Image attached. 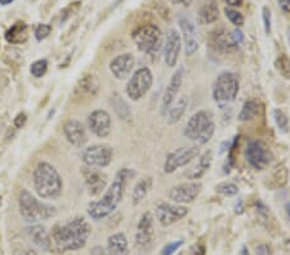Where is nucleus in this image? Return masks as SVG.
<instances>
[{
	"mask_svg": "<svg viewBox=\"0 0 290 255\" xmlns=\"http://www.w3.org/2000/svg\"><path fill=\"white\" fill-rule=\"evenodd\" d=\"M201 190H203V183L199 180H188L170 188L168 197L179 205L191 204L198 199L199 195L201 194Z\"/></svg>",
	"mask_w": 290,
	"mask_h": 255,
	"instance_id": "f8f14e48",
	"label": "nucleus"
},
{
	"mask_svg": "<svg viewBox=\"0 0 290 255\" xmlns=\"http://www.w3.org/2000/svg\"><path fill=\"white\" fill-rule=\"evenodd\" d=\"M257 255H271L270 247L266 244L260 245V246L257 247Z\"/></svg>",
	"mask_w": 290,
	"mask_h": 255,
	"instance_id": "de8ad7c7",
	"label": "nucleus"
},
{
	"mask_svg": "<svg viewBox=\"0 0 290 255\" xmlns=\"http://www.w3.org/2000/svg\"><path fill=\"white\" fill-rule=\"evenodd\" d=\"M239 90H240V82L236 74L231 71H223L217 76L213 84V99L220 106L229 104L236 99Z\"/></svg>",
	"mask_w": 290,
	"mask_h": 255,
	"instance_id": "423d86ee",
	"label": "nucleus"
},
{
	"mask_svg": "<svg viewBox=\"0 0 290 255\" xmlns=\"http://www.w3.org/2000/svg\"><path fill=\"white\" fill-rule=\"evenodd\" d=\"M230 37H231V40L234 42V44L236 45V47H239V45L244 42L243 31L239 30V28H235L234 31H231V32H230Z\"/></svg>",
	"mask_w": 290,
	"mask_h": 255,
	"instance_id": "79ce46f5",
	"label": "nucleus"
},
{
	"mask_svg": "<svg viewBox=\"0 0 290 255\" xmlns=\"http://www.w3.org/2000/svg\"><path fill=\"white\" fill-rule=\"evenodd\" d=\"M14 255H38L37 251L33 249H21V250H16L14 251Z\"/></svg>",
	"mask_w": 290,
	"mask_h": 255,
	"instance_id": "09e8293b",
	"label": "nucleus"
},
{
	"mask_svg": "<svg viewBox=\"0 0 290 255\" xmlns=\"http://www.w3.org/2000/svg\"><path fill=\"white\" fill-rule=\"evenodd\" d=\"M2 200H3V197L0 196V206H2Z\"/></svg>",
	"mask_w": 290,
	"mask_h": 255,
	"instance_id": "4d7b16f0",
	"label": "nucleus"
},
{
	"mask_svg": "<svg viewBox=\"0 0 290 255\" xmlns=\"http://www.w3.org/2000/svg\"><path fill=\"white\" fill-rule=\"evenodd\" d=\"M90 236V226L81 216L56 225L50 233V242L56 252L75 251L87 245Z\"/></svg>",
	"mask_w": 290,
	"mask_h": 255,
	"instance_id": "f257e3e1",
	"label": "nucleus"
},
{
	"mask_svg": "<svg viewBox=\"0 0 290 255\" xmlns=\"http://www.w3.org/2000/svg\"><path fill=\"white\" fill-rule=\"evenodd\" d=\"M153 83V75L148 67H141L134 71L126 84V95L132 101H140L150 92Z\"/></svg>",
	"mask_w": 290,
	"mask_h": 255,
	"instance_id": "6e6552de",
	"label": "nucleus"
},
{
	"mask_svg": "<svg viewBox=\"0 0 290 255\" xmlns=\"http://www.w3.org/2000/svg\"><path fill=\"white\" fill-rule=\"evenodd\" d=\"M215 191H217L219 195H222V196L234 197L239 194V187L232 182H222L219 183V185H217Z\"/></svg>",
	"mask_w": 290,
	"mask_h": 255,
	"instance_id": "f704fd0d",
	"label": "nucleus"
},
{
	"mask_svg": "<svg viewBox=\"0 0 290 255\" xmlns=\"http://www.w3.org/2000/svg\"><path fill=\"white\" fill-rule=\"evenodd\" d=\"M240 255H250V251H249V249L246 246H243L240 250Z\"/></svg>",
	"mask_w": 290,
	"mask_h": 255,
	"instance_id": "603ef678",
	"label": "nucleus"
},
{
	"mask_svg": "<svg viewBox=\"0 0 290 255\" xmlns=\"http://www.w3.org/2000/svg\"><path fill=\"white\" fill-rule=\"evenodd\" d=\"M131 175H133V173L129 169H120L117 171L114 182L109 186L104 196L97 201H92L88 205V215L94 221H101V219L107 218L110 214L114 213V210H116V208L121 202L126 183H128Z\"/></svg>",
	"mask_w": 290,
	"mask_h": 255,
	"instance_id": "f03ea898",
	"label": "nucleus"
},
{
	"mask_svg": "<svg viewBox=\"0 0 290 255\" xmlns=\"http://www.w3.org/2000/svg\"><path fill=\"white\" fill-rule=\"evenodd\" d=\"M205 254H207V247L204 246L203 244H196L191 247L190 254L188 255H205Z\"/></svg>",
	"mask_w": 290,
	"mask_h": 255,
	"instance_id": "37998d69",
	"label": "nucleus"
},
{
	"mask_svg": "<svg viewBox=\"0 0 290 255\" xmlns=\"http://www.w3.org/2000/svg\"><path fill=\"white\" fill-rule=\"evenodd\" d=\"M98 89V83L95 80L94 76L92 75H85L81 78L79 84L75 88V97H81L84 98L85 95H94Z\"/></svg>",
	"mask_w": 290,
	"mask_h": 255,
	"instance_id": "bb28decb",
	"label": "nucleus"
},
{
	"mask_svg": "<svg viewBox=\"0 0 290 255\" xmlns=\"http://www.w3.org/2000/svg\"><path fill=\"white\" fill-rule=\"evenodd\" d=\"M245 159L255 170H265L274 161L270 147L262 140H250L245 149Z\"/></svg>",
	"mask_w": 290,
	"mask_h": 255,
	"instance_id": "9d476101",
	"label": "nucleus"
},
{
	"mask_svg": "<svg viewBox=\"0 0 290 255\" xmlns=\"http://www.w3.org/2000/svg\"><path fill=\"white\" fill-rule=\"evenodd\" d=\"M272 115H274L275 123L277 125V129L281 133H287L289 132V118L286 116V114L280 108H275L272 111Z\"/></svg>",
	"mask_w": 290,
	"mask_h": 255,
	"instance_id": "473e14b6",
	"label": "nucleus"
},
{
	"mask_svg": "<svg viewBox=\"0 0 290 255\" xmlns=\"http://www.w3.org/2000/svg\"><path fill=\"white\" fill-rule=\"evenodd\" d=\"M272 178H274V182L275 185H276V187H284L287 183V179H289V174H287L286 168H285V166L277 168L276 170H275Z\"/></svg>",
	"mask_w": 290,
	"mask_h": 255,
	"instance_id": "4c0bfd02",
	"label": "nucleus"
},
{
	"mask_svg": "<svg viewBox=\"0 0 290 255\" xmlns=\"http://www.w3.org/2000/svg\"><path fill=\"white\" fill-rule=\"evenodd\" d=\"M182 51V38L176 28H170L167 32L164 43V62L168 67L173 68L178 63Z\"/></svg>",
	"mask_w": 290,
	"mask_h": 255,
	"instance_id": "2eb2a0df",
	"label": "nucleus"
},
{
	"mask_svg": "<svg viewBox=\"0 0 290 255\" xmlns=\"http://www.w3.org/2000/svg\"><path fill=\"white\" fill-rule=\"evenodd\" d=\"M134 43L138 51L146 54H156L163 44V32L156 25H142L133 31Z\"/></svg>",
	"mask_w": 290,
	"mask_h": 255,
	"instance_id": "0eeeda50",
	"label": "nucleus"
},
{
	"mask_svg": "<svg viewBox=\"0 0 290 255\" xmlns=\"http://www.w3.org/2000/svg\"><path fill=\"white\" fill-rule=\"evenodd\" d=\"M184 76H186V72H184V68L182 66H179L174 74L170 78L169 83H168L167 88L164 90V94H163V101H162V114L165 115V113L168 111V108L170 107V104L173 103L176 101L177 95L179 94V90H181L182 84H183Z\"/></svg>",
	"mask_w": 290,
	"mask_h": 255,
	"instance_id": "dca6fc26",
	"label": "nucleus"
},
{
	"mask_svg": "<svg viewBox=\"0 0 290 255\" xmlns=\"http://www.w3.org/2000/svg\"><path fill=\"white\" fill-rule=\"evenodd\" d=\"M178 25L179 27H181V38L182 44H183L184 47V53L188 57L194 56V54L199 51V47H200L198 30H196L195 23L192 22V20L186 17V16H179Z\"/></svg>",
	"mask_w": 290,
	"mask_h": 255,
	"instance_id": "4468645a",
	"label": "nucleus"
},
{
	"mask_svg": "<svg viewBox=\"0 0 290 255\" xmlns=\"http://www.w3.org/2000/svg\"><path fill=\"white\" fill-rule=\"evenodd\" d=\"M88 128L98 138H106L111 133V116L105 110H94L88 115Z\"/></svg>",
	"mask_w": 290,
	"mask_h": 255,
	"instance_id": "f3484780",
	"label": "nucleus"
},
{
	"mask_svg": "<svg viewBox=\"0 0 290 255\" xmlns=\"http://www.w3.org/2000/svg\"><path fill=\"white\" fill-rule=\"evenodd\" d=\"M262 20H263V27H265V32L267 35L271 34V28H272V17H271V9L267 6L263 7L262 9Z\"/></svg>",
	"mask_w": 290,
	"mask_h": 255,
	"instance_id": "58836bf2",
	"label": "nucleus"
},
{
	"mask_svg": "<svg viewBox=\"0 0 290 255\" xmlns=\"http://www.w3.org/2000/svg\"><path fill=\"white\" fill-rule=\"evenodd\" d=\"M287 40H289V44H290V27H289V30H287Z\"/></svg>",
	"mask_w": 290,
	"mask_h": 255,
	"instance_id": "6e6d98bb",
	"label": "nucleus"
},
{
	"mask_svg": "<svg viewBox=\"0 0 290 255\" xmlns=\"http://www.w3.org/2000/svg\"><path fill=\"white\" fill-rule=\"evenodd\" d=\"M153 240V218L151 213L146 211L142 214L136 232V245L141 250H146Z\"/></svg>",
	"mask_w": 290,
	"mask_h": 255,
	"instance_id": "aec40b11",
	"label": "nucleus"
},
{
	"mask_svg": "<svg viewBox=\"0 0 290 255\" xmlns=\"http://www.w3.org/2000/svg\"><path fill=\"white\" fill-rule=\"evenodd\" d=\"M112 108L115 110V113L121 120H128L131 118V110L129 106L123 101V99L119 97V95H115L114 99H112Z\"/></svg>",
	"mask_w": 290,
	"mask_h": 255,
	"instance_id": "2f4dec72",
	"label": "nucleus"
},
{
	"mask_svg": "<svg viewBox=\"0 0 290 255\" xmlns=\"http://www.w3.org/2000/svg\"><path fill=\"white\" fill-rule=\"evenodd\" d=\"M218 17H219V9H218V6L214 0H208L199 11V22L201 25L214 23L218 20Z\"/></svg>",
	"mask_w": 290,
	"mask_h": 255,
	"instance_id": "a878e982",
	"label": "nucleus"
},
{
	"mask_svg": "<svg viewBox=\"0 0 290 255\" xmlns=\"http://www.w3.org/2000/svg\"><path fill=\"white\" fill-rule=\"evenodd\" d=\"M48 68V61L47 59H38L31 65L30 67V72L33 74V76L35 78H42V76L45 75Z\"/></svg>",
	"mask_w": 290,
	"mask_h": 255,
	"instance_id": "e433bc0d",
	"label": "nucleus"
},
{
	"mask_svg": "<svg viewBox=\"0 0 290 255\" xmlns=\"http://www.w3.org/2000/svg\"><path fill=\"white\" fill-rule=\"evenodd\" d=\"M90 255H107L106 254V250L104 249L102 246H94L90 251Z\"/></svg>",
	"mask_w": 290,
	"mask_h": 255,
	"instance_id": "3c124183",
	"label": "nucleus"
},
{
	"mask_svg": "<svg viewBox=\"0 0 290 255\" xmlns=\"http://www.w3.org/2000/svg\"><path fill=\"white\" fill-rule=\"evenodd\" d=\"M213 159H214V155H213L212 150H207L203 155H199L198 161H196L195 165L191 166L190 169H187V170L184 171V177L188 180L200 179L204 174L210 169Z\"/></svg>",
	"mask_w": 290,
	"mask_h": 255,
	"instance_id": "4be33fe9",
	"label": "nucleus"
},
{
	"mask_svg": "<svg viewBox=\"0 0 290 255\" xmlns=\"http://www.w3.org/2000/svg\"><path fill=\"white\" fill-rule=\"evenodd\" d=\"M224 4H227L229 8H239L243 6L244 0H222Z\"/></svg>",
	"mask_w": 290,
	"mask_h": 255,
	"instance_id": "49530a36",
	"label": "nucleus"
},
{
	"mask_svg": "<svg viewBox=\"0 0 290 255\" xmlns=\"http://www.w3.org/2000/svg\"><path fill=\"white\" fill-rule=\"evenodd\" d=\"M28 27L26 23L17 22L6 32V39L12 44H20L27 39Z\"/></svg>",
	"mask_w": 290,
	"mask_h": 255,
	"instance_id": "cd10ccee",
	"label": "nucleus"
},
{
	"mask_svg": "<svg viewBox=\"0 0 290 255\" xmlns=\"http://www.w3.org/2000/svg\"><path fill=\"white\" fill-rule=\"evenodd\" d=\"M215 132L213 114L209 110H200L194 114L186 124L183 130L184 137L196 144H207Z\"/></svg>",
	"mask_w": 290,
	"mask_h": 255,
	"instance_id": "20e7f679",
	"label": "nucleus"
},
{
	"mask_svg": "<svg viewBox=\"0 0 290 255\" xmlns=\"http://www.w3.org/2000/svg\"><path fill=\"white\" fill-rule=\"evenodd\" d=\"M119 2H120V0H119Z\"/></svg>",
	"mask_w": 290,
	"mask_h": 255,
	"instance_id": "13d9d810",
	"label": "nucleus"
},
{
	"mask_svg": "<svg viewBox=\"0 0 290 255\" xmlns=\"http://www.w3.org/2000/svg\"><path fill=\"white\" fill-rule=\"evenodd\" d=\"M188 103H190L188 97L183 95V97H179L177 101H174L173 103L170 104V107L167 111V119L170 125H173V124H177L181 121V119L183 118V115L186 114Z\"/></svg>",
	"mask_w": 290,
	"mask_h": 255,
	"instance_id": "393cba45",
	"label": "nucleus"
},
{
	"mask_svg": "<svg viewBox=\"0 0 290 255\" xmlns=\"http://www.w3.org/2000/svg\"><path fill=\"white\" fill-rule=\"evenodd\" d=\"M12 2H13V0H0V4H2V6H8Z\"/></svg>",
	"mask_w": 290,
	"mask_h": 255,
	"instance_id": "864d4df0",
	"label": "nucleus"
},
{
	"mask_svg": "<svg viewBox=\"0 0 290 255\" xmlns=\"http://www.w3.org/2000/svg\"><path fill=\"white\" fill-rule=\"evenodd\" d=\"M105 250L107 255H129L128 238L123 232L114 233L107 240Z\"/></svg>",
	"mask_w": 290,
	"mask_h": 255,
	"instance_id": "b1692460",
	"label": "nucleus"
},
{
	"mask_svg": "<svg viewBox=\"0 0 290 255\" xmlns=\"http://www.w3.org/2000/svg\"><path fill=\"white\" fill-rule=\"evenodd\" d=\"M277 4H279L280 9H281L284 13L290 14V0H276Z\"/></svg>",
	"mask_w": 290,
	"mask_h": 255,
	"instance_id": "a18cd8bd",
	"label": "nucleus"
},
{
	"mask_svg": "<svg viewBox=\"0 0 290 255\" xmlns=\"http://www.w3.org/2000/svg\"><path fill=\"white\" fill-rule=\"evenodd\" d=\"M136 58L132 53H123L110 62V71L117 80H125L133 72Z\"/></svg>",
	"mask_w": 290,
	"mask_h": 255,
	"instance_id": "412c9836",
	"label": "nucleus"
},
{
	"mask_svg": "<svg viewBox=\"0 0 290 255\" xmlns=\"http://www.w3.org/2000/svg\"><path fill=\"white\" fill-rule=\"evenodd\" d=\"M114 151L107 144H93L81 152V161L89 168H106L111 164Z\"/></svg>",
	"mask_w": 290,
	"mask_h": 255,
	"instance_id": "9b49d317",
	"label": "nucleus"
},
{
	"mask_svg": "<svg viewBox=\"0 0 290 255\" xmlns=\"http://www.w3.org/2000/svg\"><path fill=\"white\" fill-rule=\"evenodd\" d=\"M286 213H287V215H289V219H290V202H287L286 204Z\"/></svg>",
	"mask_w": 290,
	"mask_h": 255,
	"instance_id": "5fc2aeb1",
	"label": "nucleus"
},
{
	"mask_svg": "<svg viewBox=\"0 0 290 255\" xmlns=\"http://www.w3.org/2000/svg\"><path fill=\"white\" fill-rule=\"evenodd\" d=\"M258 113H260V104H258V102L254 101V99H249V101H246L243 104L237 119L243 121V123H246V121H250L254 118H257Z\"/></svg>",
	"mask_w": 290,
	"mask_h": 255,
	"instance_id": "c756f323",
	"label": "nucleus"
},
{
	"mask_svg": "<svg viewBox=\"0 0 290 255\" xmlns=\"http://www.w3.org/2000/svg\"><path fill=\"white\" fill-rule=\"evenodd\" d=\"M275 66H276V70L281 74V76H284L285 79L290 78V58L286 54H280L275 61Z\"/></svg>",
	"mask_w": 290,
	"mask_h": 255,
	"instance_id": "72a5a7b5",
	"label": "nucleus"
},
{
	"mask_svg": "<svg viewBox=\"0 0 290 255\" xmlns=\"http://www.w3.org/2000/svg\"><path fill=\"white\" fill-rule=\"evenodd\" d=\"M34 188L38 196L45 200L57 199L62 194V178L57 169L49 163L42 161L37 165L33 174Z\"/></svg>",
	"mask_w": 290,
	"mask_h": 255,
	"instance_id": "7ed1b4c3",
	"label": "nucleus"
},
{
	"mask_svg": "<svg viewBox=\"0 0 290 255\" xmlns=\"http://www.w3.org/2000/svg\"><path fill=\"white\" fill-rule=\"evenodd\" d=\"M28 240L33 242L38 249L42 251H50L52 242H50V233L47 228L42 225H33L26 230Z\"/></svg>",
	"mask_w": 290,
	"mask_h": 255,
	"instance_id": "5701e85b",
	"label": "nucleus"
},
{
	"mask_svg": "<svg viewBox=\"0 0 290 255\" xmlns=\"http://www.w3.org/2000/svg\"><path fill=\"white\" fill-rule=\"evenodd\" d=\"M172 4H177V6H184V7H190L191 3L194 0H169Z\"/></svg>",
	"mask_w": 290,
	"mask_h": 255,
	"instance_id": "8fccbe9b",
	"label": "nucleus"
},
{
	"mask_svg": "<svg viewBox=\"0 0 290 255\" xmlns=\"http://www.w3.org/2000/svg\"><path fill=\"white\" fill-rule=\"evenodd\" d=\"M151 186H152V179L151 178H142L134 186V190L132 192V202L133 205H138L142 202V200L147 196L150 192Z\"/></svg>",
	"mask_w": 290,
	"mask_h": 255,
	"instance_id": "c85d7f7f",
	"label": "nucleus"
},
{
	"mask_svg": "<svg viewBox=\"0 0 290 255\" xmlns=\"http://www.w3.org/2000/svg\"><path fill=\"white\" fill-rule=\"evenodd\" d=\"M63 134L66 137L67 142L73 144L74 147L81 149L87 144L88 134L85 126L75 119L67 120L63 125Z\"/></svg>",
	"mask_w": 290,
	"mask_h": 255,
	"instance_id": "a211bd4d",
	"label": "nucleus"
},
{
	"mask_svg": "<svg viewBox=\"0 0 290 255\" xmlns=\"http://www.w3.org/2000/svg\"><path fill=\"white\" fill-rule=\"evenodd\" d=\"M199 155H200V147L198 144L176 149L167 155L164 163V173L172 174L178 170L179 168L190 165L194 160L198 159Z\"/></svg>",
	"mask_w": 290,
	"mask_h": 255,
	"instance_id": "1a4fd4ad",
	"label": "nucleus"
},
{
	"mask_svg": "<svg viewBox=\"0 0 290 255\" xmlns=\"http://www.w3.org/2000/svg\"><path fill=\"white\" fill-rule=\"evenodd\" d=\"M224 14H226V17L229 18L230 22L234 26H236V27H241L244 25V22H245L243 14L234 8H226L224 9Z\"/></svg>",
	"mask_w": 290,
	"mask_h": 255,
	"instance_id": "c9c22d12",
	"label": "nucleus"
},
{
	"mask_svg": "<svg viewBox=\"0 0 290 255\" xmlns=\"http://www.w3.org/2000/svg\"><path fill=\"white\" fill-rule=\"evenodd\" d=\"M50 31H52V27H50L49 25H44V23L38 25L37 27H35V38H37V40L42 42L45 38H48V35L50 34Z\"/></svg>",
	"mask_w": 290,
	"mask_h": 255,
	"instance_id": "a19ab883",
	"label": "nucleus"
},
{
	"mask_svg": "<svg viewBox=\"0 0 290 255\" xmlns=\"http://www.w3.org/2000/svg\"><path fill=\"white\" fill-rule=\"evenodd\" d=\"M188 214V208L176 202H160L155 209V216L162 226H172Z\"/></svg>",
	"mask_w": 290,
	"mask_h": 255,
	"instance_id": "ddd939ff",
	"label": "nucleus"
},
{
	"mask_svg": "<svg viewBox=\"0 0 290 255\" xmlns=\"http://www.w3.org/2000/svg\"><path fill=\"white\" fill-rule=\"evenodd\" d=\"M213 44H214V47L218 48L219 51L223 52H230L237 48L236 45L234 44V42H232L231 37H230L229 34H217L214 40H213Z\"/></svg>",
	"mask_w": 290,
	"mask_h": 255,
	"instance_id": "7c9ffc66",
	"label": "nucleus"
},
{
	"mask_svg": "<svg viewBox=\"0 0 290 255\" xmlns=\"http://www.w3.org/2000/svg\"><path fill=\"white\" fill-rule=\"evenodd\" d=\"M183 240H177V241L170 242V244L165 245L162 250V255H173L174 252L178 251L182 246H183Z\"/></svg>",
	"mask_w": 290,
	"mask_h": 255,
	"instance_id": "ea45409f",
	"label": "nucleus"
},
{
	"mask_svg": "<svg viewBox=\"0 0 290 255\" xmlns=\"http://www.w3.org/2000/svg\"><path fill=\"white\" fill-rule=\"evenodd\" d=\"M18 206H20V213L22 218L31 225H37L42 221L53 218L57 213L54 206L39 201L27 190H23L20 194Z\"/></svg>",
	"mask_w": 290,
	"mask_h": 255,
	"instance_id": "39448f33",
	"label": "nucleus"
},
{
	"mask_svg": "<svg viewBox=\"0 0 290 255\" xmlns=\"http://www.w3.org/2000/svg\"><path fill=\"white\" fill-rule=\"evenodd\" d=\"M26 120H27V118H26L25 114H18L17 118L14 119V125H16V128H22L26 124Z\"/></svg>",
	"mask_w": 290,
	"mask_h": 255,
	"instance_id": "c03bdc74",
	"label": "nucleus"
},
{
	"mask_svg": "<svg viewBox=\"0 0 290 255\" xmlns=\"http://www.w3.org/2000/svg\"><path fill=\"white\" fill-rule=\"evenodd\" d=\"M81 174H83L84 182H85L90 196H97L105 190L107 183V175L102 173L100 169L84 166Z\"/></svg>",
	"mask_w": 290,
	"mask_h": 255,
	"instance_id": "6ab92c4d",
	"label": "nucleus"
}]
</instances>
